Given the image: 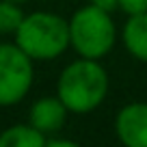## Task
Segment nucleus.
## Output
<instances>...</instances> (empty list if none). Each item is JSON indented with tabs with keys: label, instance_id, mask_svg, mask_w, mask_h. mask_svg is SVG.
I'll list each match as a JSON object with an SVG mask.
<instances>
[{
	"label": "nucleus",
	"instance_id": "nucleus-1",
	"mask_svg": "<svg viewBox=\"0 0 147 147\" xmlns=\"http://www.w3.org/2000/svg\"><path fill=\"white\" fill-rule=\"evenodd\" d=\"M108 93V74L95 59H84L69 63L61 71L56 82V95L63 100L69 113L87 115L104 102Z\"/></svg>",
	"mask_w": 147,
	"mask_h": 147
},
{
	"label": "nucleus",
	"instance_id": "nucleus-2",
	"mask_svg": "<svg viewBox=\"0 0 147 147\" xmlns=\"http://www.w3.org/2000/svg\"><path fill=\"white\" fill-rule=\"evenodd\" d=\"M15 43L32 61H52L69 46V22L56 13L35 11L26 15L15 32Z\"/></svg>",
	"mask_w": 147,
	"mask_h": 147
},
{
	"label": "nucleus",
	"instance_id": "nucleus-3",
	"mask_svg": "<svg viewBox=\"0 0 147 147\" xmlns=\"http://www.w3.org/2000/svg\"><path fill=\"white\" fill-rule=\"evenodd\" d=\"M69 41L78 56L104 59L117 41V26L108 11L95 5L80 7L69 20Z\"/></svg>",
	"mask_w": 147,
	"mask_h": 147
},
{
	"label": "nucleus",
	"instance_id": "nucleus-4",
	"mask_svg": "<svg viewBox=\"0 0 147 147\" xmlns=\"http://www.w3.org/2000/svg\"><path fill=\"white\" fill-rule=\"evenodd\" d=\"M32 59L18 43H0V106H13L32 87Z\"/></svg>",
	"mask_w": 147,
	"mask_h": 147
},
{
	"label": "nucleus",
	"instance_id": "nucleus-5",
	"mask_svg": "<svg viewBox=\"0 0 147 147\" xmlns=\"http://www.w3.org/2000/svg\"><path fill=\"white\" fill-rule=\"evenodd\" d=\"M115 134L125 147H147V102L125 104L117 113Z\"/></svg>",
	"mask_w": 147,
	"mask_h": 147
},
{
	"label": "nucleus",
	"instance_id": "nucleus-6",
	"mask_svg": "<svg viewBox=\"0 0 147 147\" xmlns=\"http://www.w3.org/2000/svg\"><path fill=\"white\" fill-rule=\"evenodd\" d=\"M69 108L63 104L59 95L56 97H41L28 110V123H32L39 132H43L46 136L61 132V128L65 125Z\"/></svg>",
	"mask_w": 147,
	"mask_h": 147
},
{
	"label": "nucleus",
	"instance_id": "nucleus-7",
	"mask_svg": "<svg viewBox=\"0 0 147 147\" xmlns=\"http://www.w3.org/2000/svg\"><path fill=\"white\" fill-rule=\"evenodd\" d=\"M125 50L141 63H147V13L130 15L121 30Z\"/></svg>",
	"mask_w": 147,
	"mask_h": 147
},
{
	"label": "nucleus",
	"instance_id": "nucleus-8",
	"mask_svg": "<svg viewBox=\"0 0 147 147\" xmlns=\"http://www.w3.org/2000/svg\"><path fill=\"white\" fill-rule=\"evenodd\" d=\"M48 136L32 123H18L0 134V147H43Z\"/></svg>",
	"mask_w": 147,
	"mask_h": 147
},
{
	"label": "nucleus",
	"instance_id": "nucleus-9",
	"mask_svg": "<svg viewBox=\"0 0 147 147\" xmlns=\"http://www.w3.org/2000/svg\"><path fill=\"white\" fill-rule=\"evenodd\" d=\"M26 15L20 9V2L0 0V35H15Z\"/></svg>",
	"mask_w": 147,
	"mask_h": 147
},
{
	"label": "nucleus",
	"instance_id": "nucleus-10",
	"mask_svg": "<svg viewBox=\"0 0 147 147\" xmlns=\"http://www.w3.org/2000/svg\"><path fill=\"white\" fill-rule=\"evenodd\" d=\"M119 9L125 15H141L147 13V0H119Z\"/></svg>",
	"mask_w": 147,
	"mask_h": 147
},
{
	"label": "nucleus",
	"instance_id": "nucleus-11",
	"mask_svg": "<svg viewBox=\"0 0 147 147\" xmlns=\"http://www.w3.org/2000/svg\"><path fill=\"white\" fill-rule=\"evenodd\" d=\"M91 5H95V7H100V9L113 13V11L119 9V0H91Z\"/></svg>",
	"mask_w": 147,
	"mask_h": 147
},
{
	"label": "nucleus",
	"instance_id": "nucleus-12",
	"mask_svg": "<svg viewBox=\"0 0 147 147\" xmlns=\"http://www.w3.org/2000/svg\"><path fill=\"white\" fill-rule=\"evenodd\" d=\"M46 145L48 147H76V143H74V141H65V138H52V136H48Z\"/></svg>",
	"mask_w": 147,
	"mask_h": 147
},
{
	"label": "nucleus",
	"instance_id": "nucleus-13",
	"mask_svg": "<svg viewBox=\"0 0 147 147\" xmlns=\"http://www.w3.org/2000/svg\"><path fill=\"white\" fill-rule=\"evenodd\" d=\"M13 2H20V5H22V2H28V0H13Z\"/></svg>",
	"mask_w": 147,
	"mask_h": 147
}]
</instances>
